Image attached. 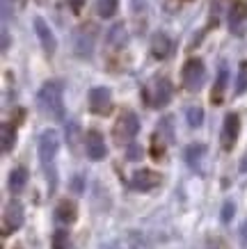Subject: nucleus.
<instances>
[{
  "label": "nucleus",
  "mask_w": 247,
  "mask_h": 249,
  "mask_svg": "<svg viewBox=\"0 0 247 249\" xmlns=\"http://www.w3.org/2000/svg\"><path fill=\"white\" fill-rule=\"evenodd\" d=\"M57 151H60V135L57 130H44L39 135L37 142V153H39V162L44 167L46 178H51V190H55L57 185V174H55V158H57Z\"/></svg>",
  "instance_id": "1"
},
{
  "label": "nucleus",
  "mask_w": 247,
  "mask_h": 249,
  "mask_svg": "<svg viewBox=\"0 0 247 249\" xmlns=\"http://www.w3.org/2000/svg\"><path fill=\"white\" fill-rule=\"evenodd\" d=\"M37 106L41 114L53 121H64V101H62V83L48 80L37 91Z\"/></svg>",
  "instance_id": "2"
},
{
  "label": "nucleus",
  "mask_w": 247,
  "mask_h": 249,
  "mask_svg": "<svg viewBox=\"0 0 247 249\" xmlns=\"http://www.w3.org/2000/svg\"><path fill=\"white\" fill-rule=\"evenodd\" d=\"M114 140L119 144H131L133 142V137L140 133V119H137V114L133 110H124L119 114V119L114 121Z\"/></svg>",
  "instance_id": "3"
},
{
  "label": "nucleus",
  "mask_w": 247,
  "mask_h": 249,
  "mask_svg": "<svg viewBox=\"0 0 247 249\" xmlns=\"http://www.w3.org/2000/svg\"><path fill=\"white\" fill-rule=\"evenodd\" d=\"M181 78H183V85L186 89L190 91H199L202 89L204 80H206V67L199 57H192L183 64V71H181Z\"/></svg>",
  "instance_id": "4"
},
{
  "label": "nucleus",
  "mask_w": 247,
  "mask_h": 249,
  "mask_svg": "<svg viewBox=\"0 0 247 249\" xmlns=\"http://www.w3.org/2000/svg\"><path fill=\"white\" fill-rule=\"evenodd\" d=\"M87 106L94 114H108L113 110V91L108 87H92L87 94Z\"/></svg>",
  "instance_id": "5"
},
{
  "label": "nucleus",
  "mask_w": 247,
  "mask_h": 249,
  "mask_svg": "<svg viewBox=\"0 0 247 249\" xmlns=\"http://www.w3.org/2000/svg\"><path fill=\"white\" fill-rule=\"evenodd\" d=\"M82 142H85V153H87V158L98 162V160H103L108 156V146H105V140L103 135L98 133V130H87L85 137H82Z\"/></svg>",
  "instance_id": "6"
},
{
  "label": "nucleus",
  "mask_w": 247,
  "mask_h": 249,
  "mask_svg": "<svg viewBox=\"0 0 247 249\" xmlns=\"http://www.w3.org/2000/svg\"><path fill=\"white\" fill-rule=\"evenodd\" d=\"M240 135V117L236 112H229L225 117V124H222V135H220V142H222V149L225 151H231L236 142H238Z\"/></svg>",
  "instance_id": "7"
},
{
  "label": "nucleus",
  "mask_w": 247,
  "mask_h": 249,
  "mask_svg": "<svg viewBox=\"0 0 247 249\" xmlns=\"http://www.w3.org/2000/svg\"><path fill=\"white\" fill-rule=\"evenodd\" d=\"M160 174L153 172V169H137L133 172V178H131V188L140 190V192H149V190L158 188L160 185Z\"/></svg>",
  "instance_id": "8"
},
{
  "label": "nucleus",
  "mask_w": 247,
  "mask_h": 249,
  "mask_svg": "<svg viewBox=\"0 0 247 249\" xmlns=\"http://www.w3.org/2000/svg\"><path fill=\"white\" fill-rule=\"evenodd\" d=\"M35 32H37L39 44H41V48H44V53L46 55H55V51H57V39H55L53 30L48 28V23H46L41 16L35 18Z\"/></svg>",
  "instance_id": "9"
},
{
  "label": "nucleus",
  "mask_w": 247,
  "mask_h": 249,
  "mask_svg": "<svg viewBox=\"0 0 247 249\" xmlns=\"http://www.w3.org/2000/svg\"><path fill=\"white\" fill-rule=\"evenodd\" d=\"M23 219H25L23 204L16 201V199H12V201L5 206V231H16V229H21Z\"/></svg>",
  "instance_id": "10"
},
{
  "label": "nucleus",
  "mask_w": 247,
  "mask_h": 249,
  "mask_svg": "<svg viewBox=\"0 0 247 249\" xmlns=\"http://www.w3.org/2000/svg\"><path fill=\"white\" fill-rule=\"evenodd\" d=\"M172 101V83L167 78H158L153 83V96H151V106L153 107H165Z\"/></svg>",
  "instance_id": "11"
},
{
  "label": "nucleus",
  "mask_w": 247,
  "mask_h": 249,
  "mask_svg": "<svg viewBox=\"0 0 247 249\" xmlns=\"http://www.w3.org/2000/svg\"><path fill=\"white\" fill-rule=\"evenodd\" d=\"M245 21H247V0H231V5H229V28L233 32H240Z\"/></svg>",
  "instance_id": "12"
},
{
  "label": "nucleus",
  "mask_w": 247,
  "mask_h": 249,
  "mask_svg": "<svg viewBox=\"0 0 247 249\" xmlns=\"http://www.w3.org/2000/svg\"><path fill=\"white\" fill-rule=\"evenodd\" d=\"M55 219L60 222L62 227H69V224H74L76 219H78V206L76 201L71 199H62L57 208H55Z\"/></svg>",
  "instance_id": "13"
},
{
  "label": "nucleus",
  "mask_w": 247,
  "mask_h": 249,
  "mask_svg": "<svg viewBox=\"0 0 247 249\" xmlns=\"http://www.w3.org/2000/svg\"><path fill=\"white\" fill-rule=\"evenodd\" d=\"M170 53H172V39L167 37L165 32H156L151 37V55L156 60H165Z\"/></svg>",
  "instance_id": "14"
},
{
  "label": "nucleus",
  "mask_w": 247,
  "mask_h": 249,
  "mask_svg": "<svg viewBox=\"0 0 247 249\" xmlns=\"http://www.w3.org/2000/svg\"><path fill=\"white\" fill-rule=\"evenodd\" d=\"M76 53L80 57H92V53H94V32L92 30H87V35H85V30L76 35Z\"/></svg>",
  "instance_id": "15"
},
{
  "label": "nucleus",
  "mask_w": 247,
  "mask_h": 249,
  "mask_svg": "<svg viewBox=\"0 0 247 249\" xmlns=\"http://www.w3.org/2000/svg\"><path fill=\"white\" fill-rule=\"evenodd\" d=\"M7 183H9V192L19 195V192L25 188V183H28V169H25V167H16V169H12Z\"/></svg>",
  "instance_id": "16"
},
{
  "label": "nucleus",
  "mask_w": 247,
  "mask_h": 249,
  "mask_svg": "<svg viewBox=\"0 0 247 249\" xmlns=\"http://www.w3.org/2000/svg\"><path fill=\"white\" fill-rule=\"evenodd\" d=\"M204 153H206V146H204V144H190V146L186 149V160H188V165L199 172V165H202Z\"/></svg>",
  "instance_id": "17"
},
{
  "label": "nucleus",
  "mask_w": 247,
  "mask_h": 249,
  "mask_svg": "<svg viewBox=\"0 0 247 249\" xmlns=\"http://www.w3.org/2000/svg\"><path fill=\"white\" fill-rule=\"evenodd\" d=\"M227 78H229L227 67H220V71H217L215 87H213V94H210V101H213V103H222V94H225V89H227Z\"/></svg>",
  "instance_id": "18"
},
{
  "label": "nucleus",
  "mask_w": 247,
  "mask_h": 249,
  "mask_svg": "<svg viewBox=\"0 0 247 249\" xmlns=\"http://www.w3.org/2000/svg\"><path fill=\"white\" fill-rule=\"evenodd\" d=\"M128 41V32L124 25H114L113 30H110V35H108V44L113 46V48H124Z\"/></svg>",
  "instance_id": "19"
},
{
  "label": "nucleus",
  "mask_w": 247,
  "mask_h": 249,
  "mask_svg": "<svg viewBox=\"0 0 247 249\" xmlns=\"http://www.w3.org/2000/svg\"><path fill=\"white\" fill-rule=\"evenodd\" d=\"M0 133H2V142H0L2 153H9L16 144V128L14 126H9V124H2V130H0Z\"/></svg>",
  "instance_id": "20"
},
{
  "label": "nucleus",
  "mask_w": 247,
  "mask_h": 249,
  "mask_svg": "<svg viewBox=\"0 0 247 249\" xmlns=\"http://www.w3.org/2000/svg\"><path fill=\"white\" fill-rule=\"evenodd\" d=\"M119 9V0H98L96 2V12L101 18H113Z\"/></svg>",
  "instance_id": "21"
},
{
  "label": "nucleus",
  "mask_w": 247,
  "mask_h": 249,
  "mask_svg": "<svg viewBox=\"0 0 247 249\" xmlns=\"http://www.w3.org/2000/svg\"><path fill=\"white\" fill-rule=\"evenodd\" d=\"M186 119H188V126L190 128H199L204 124V110L199 106H192L186 110Z\"/></svg>",
  "instance_id": "22"
},
{
  "label": "nucleus",
  "mask_w": 247,
  "mask_h": 249,
  "mask_svg": "<svg viewBox=\"0 0 247 249\" xmlns=\"http://www.w3.org/2000/svg\"><path fill=\"white\" fill-rule=\"evenodd\" d=\"M53 249H71V238L67 229H57L53 233Z\"/></svg>",
  "instance_id": "23"
},
{
  "label": "nucleus",
  "mask_w": 247,
  "mask_h": 249,
  "mask_svg": "<svg viewBox=\"0 0 247 249\" xmlns=\"http://www.w3.org/2000/svg\"><path fill=\"white\" fill-rule=\"evenodd\" d=\"M247 91V62H240L238 67V78H236V94L243 96Z\"/></svg>",
  "instance_id": "24"
},
{
  "label": "nucleus",
  "mask_w": 247,
  "mask_h": 249,
  "mask_svg": "<svg viewBox=\"0 0 247 249\" xmlns=\"http://www.w3.org/2000/svg\"><path fill=\"white\" fill-rule=\"evenodd\" d=\"M233 215H236V206H233V201H225V206H222V213H220L222 224H229V222L233 219Z\"/></svg>",
  "instance_id": "25"
},
{
  "label": "nucleus",
  "mask_w": 247,
  "mask_h": 249,
  "mask_svg": "<svg viewBox=\"0 0 247 249\" xmlns=\"http://www.w3.org/2000/svg\"><path fill=\"white\" fill-rule=\"evenodd\" d=\"M126 158L128 160H140L142 158V146H137V144H128V149H126Z\"/></svg>",
  "instance_id": "26"
},
{
  "label": "nucleus",
  "mask_w": 247,
  "mask_h": 249,
  "mask_svg": "<svg viewBox=\"0 0 247 249\" xmlns=\"http://www.w3.org/2000/svg\"><path fill=\"white\" fill-rule=\"evenodd\" d=\"M67 137H69V144H71V146H76V140H78V126H76V124H69Z\"/></svg>",
  "instance_id": "27"
},
{
  "label": "nucleus",
  "mask_w": 247,
  "mask_h": 249,
  "mask_svg": "<svg viewBox=\"0 0 247 249\" xmlns=\"http://www.w3.org/2000/svg\"><path fill=\"white\" fill-rule=\"evenodd\" d=\"M71 188H74L76 195H80V192H85V185H82V176H76L74 181H71Z\"/></svg>",
  "instance_id": "28"
},
{
  "label": "nucleus",
  "mask_w": 247,
  "mask_h": 249,
  "mask_svg": "<svg viewBox=\"0 0 247 249\" xmlns=\"http://www.w3.org/2000/svg\"><path fill=\"white\" fill-rule=\"evenodd\" d=\"M9 48V35H7V30H2V53Z\"/></svg>",
  "instance_id": "29"
},
{
  "label": "nucleus",
  "mask_w": 247,
  "mask_h": 249,
  "mask_svg": "<svg viewBox=\"0 0 247 249\" xmlns=\"http://www.w3.org/2000/svg\"><path fill=\"white\" fill-rule=\"evenodd\" d=\"M240 169H243V172H247V158L243 160V167H240Z\"/></svg>",
  "instance_id": "30"
}]
</instances>
